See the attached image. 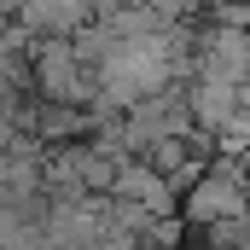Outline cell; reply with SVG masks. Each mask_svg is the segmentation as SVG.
I'll return each instance as SVG.
<instances>
[{"mask_svg": "<svg viewBox=\"0 0 250 250\" xmlns=\"http://www.w3.org/2000/svg\"><path fill=\"white\" fill-rule=\"evenodd\" d=\"M245 175L239 169H198L187 187V221L198 227H233L245 215Z\"/></svg>", "mask_w": 250, "mask_h": 250, "instance_id": "obj_1", "label": "cell"}, {"mask_svg": "<svg viewBox=\"0 0 250 250\" xmlns=\"http://www.w3.org/2000/svg\"><path fill=\"white\" fill-rule=\"evenodd\" d=\"M82 53L64 41V35H47L41 41V53H35V82H41V93L53 99V105H82L87 99V82H82Z\"/></svg>", "mask_w": 250, "mask_h": 250, "instance_id": "obj_2", "label": "cell"}, {"mask_svg": "<svg viewBox=\"0 0 250 250\" xmlns=\"http://www.w3.org/2000/svg\"><path fill=\"white\" fill-rule=\"evenodd\" d=\"M198 76L245 87V82H250V29H233V23L209 29L204 47H198Z\"/></svg>", "mask_w": 250, "mask_h": 250, "instance_id": "obj_3", "label": "cell"}, {"mask_svg": "<svg viewBox=\"0 0 250 250\" xmlns=\"http://www.w3.org/2000/svg\"><path fill=\"white\" fill-rule=\"evenodd\" d=\"M111 192L128 198V204H140L151 221H157V215H175V187H169L151 163H128V157H123L117 175H111Z\"/></svg>", "mask_w": 250, "mask_h": 250, "instance_id": "obj_4", "label": "cell"}, {"mask_svg": "<svg viewBox=\"0 0 250 250\" xmlns=\"http://www.w3.org/2000/svg\"><path fill=\"white\" fill-rule=\"evenodd\" d=\"M12 6H18V18H23L29 29L64 35V29H76V23H87V6H93V0H12Z\"/></svg>", "mask_w": 250, "mask_h": 250, "instance_id": "obj_5", "label": "cell"}, {"mask_svg": "<svg viewBox=\"0 0 250 250\" xmlns=\"http://www.w3.org/2000/svg\"><path fill=\"white\" fill-rule=\"evenodd\" d=\"M239 111H245V123H250V82L239 87Z\"/></svg>", "mask_w": 250, "mask_h": 250, "instance_id": "obj_6", "label": "cell"}]
</instances>
